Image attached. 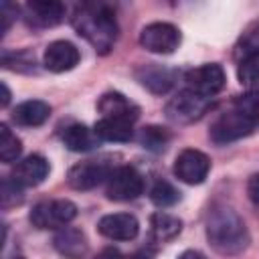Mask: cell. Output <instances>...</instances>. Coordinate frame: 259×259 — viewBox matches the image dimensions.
Segmentation results:
<instances>
[{"label": "cell", "mask_w": 259, "mask_h": 259, "mask_svg": "<svg viewBox=\"0 0 259 259\" xmlns=\"http://www.w3.org/2000/svg\"><path fill=\"white\" fill-rule=\"evenodd\" d=\"M176 259H206L200 251H194V249H188V251H184V253H180Z\"/></svg>", "instance_id": "33"}, {"label": "cell", "mask_w": 259, "mask_h": 259, "mask_svg": "<svg viewBox=\"0 0 259 259\" xmlns=\"http://www.w3.org/2000/svg\"><path fill=\"white\" fill-rule=\"evenodd\" d=\"M255 127H257V125H255L251 119H247L241 111H237V109L231 105V109L223 111V113L212 121L208 136H210V140H212L214 144L223 146V144H229V142H235V140H241V138L249 136Z\"/></svg>", "instance_id": "6"}, {"label": "cell", "mask_w": 259, "mask_h": 259, "mask_svg": "<svg viewBox=\"0 0 259 259\" xmlns=\"http://www.w3.org/2000/svg\"><path fill=\"white\" fill-rule=\"evenodd\" d=\"M144 192V178L132 166H117L105 182V194L109 200L127 202Z\"/></svg>", "instance_id": "9"}, {"label": "cell", "mask_w": 259, "mask_h": 259, "mask_svg": "<svg viewBox=\"0 0 259 259\" xmlns=\"http://www.w3.org/2000/svg\"><path fill=\"white\" fill-rule=\"evenodd\" d=\"M2 67L8 71H16V73H34L36 71V59L30 51L22 49V51H4L2 53Z\"/></svg>", "instance_id": "22"}, {"label": "cell", "mask_w": 259, "mask_h": 259, "mask_svg": "<svg viewBox=\"0 0 259 259\" xmlns=\"http://www.w3.org/2000/svg\"><path fill=\"white\" fill-rule=\"evenodd\" d=\"M101 140L97 138V134L83 125V123H73L63 132V144L71 150V152H89L93 150Z\"/></svg>", "instance_id": "20"}, {"label": "cell", "mask_w": 259, "mask_h": 259, "mask_svg": "<svg viewBox=\"0 0 259 259\" xmlns=\"http://www.w3.org/2000/svg\"><path fill=\"white\" fill-rule=\"evenodd\" d=\"M18 14V6L16 4H10V2H2L0 4V18H2V34L10 28L14 16Z\"/></svg>", "instance_id": "30"}, {"label": "cell", "mask_w": 259, "mask_h": 259, "mask_svg": "<svg viewBox=\"0 0 259 259\" xmlns=\"http://www.w3.org/2000/svg\"><path fill=\"white\" fill-rule=\"evenodd\" d=\"M49 172H51L49 160L42 158L40 154H30V156H26L14 164L10 178L16 184H20L22 188L24 186H38L40 182H45Z\"/></svg>", "instance_id": "15"}, {"label": "cell", "mask_w": 259, "mask_h": 259, "mask_svg": "<svg viewBox=\"0 0 259 259\" xmlns=\"http://www.w3.org/2000/svg\"><path fill=\"white\" fill-rule=\"evenodd\" d=\"M71 24L99 55H107L119 34L115 12L101 2H83L73 10Z\"/></svg>", "instance_id": "2"}, {"label": "cell", "mask_w": 259, "mask_h": 259, "mask_svg": "<svg viewBox=\"0 0 259 259\" xmlns=\"http://www.w3.org/2000/svg\"><path fill=\"white\" fill-rule=\"evenodd\" d=\"M204 233L208 245L227 257L243 253L251 243V235L243 217L227 204L210 206L204 221Z\"/></svg>", "instance_id": "1"}, {"label": "cell", "mask_w": 259, "mask_h": 259, "mask_svg": "<svg viewBox=\"0 0 259 259\" xmlns=\"http://www.w3.org/2000/svg\"><path fill=\"white\" fill-rule=\"evenodd\" d=\"M93 132L103 142H130L134 136V123L123 121V119L101 117L95 121Z\"/></svg>", "instance_id": "19"}, {"label": "cell", "mask_w": 259, "mask_h": 259, "mask_svg": "<svg viewBox=\"0 0 259 259\" xmlns=\"http://www.w3.org/2000/svg\"><path fill=\"white\" fill-rule=\"evenodd\" d=\"M259 53V20L249 24L245 28V32L239 36L237 45H235V59L241 63L243 59L257 55Z\"/></svg>", "instance_id": "23"}, {"label": "cell", "mask_w": 259, "mask_h": 259, "mask_svg": "<svg viewBox=\"0 0 259 259\" xmlns=\"http://www.w3.org/2000/svg\"><path fill=\"white\" fill-rule=\"evenodd\" d=\"M55 249L65 259H83L87 255V237L77 227H63L53 237Z\"/></svg>", "instance_id": "17"}, {"label": "cell", "mask_w": 259, "mask_h": 259, "mask_svg": "<svg viewBox=\"0 0 259 259\" xmlns=\"http://www.w3.org/2000/svg\"><path fill=\"white\" fill-rule=\"evenodd\" d=\"M22 154V142L16 138V134L10 132L6 123H0V160L10 164L16 162Z\"/></svg>", "instance_id": "24"}, {"label": "cell", "mask_w": 259, "mask_h": 259, "mask_svg": "<svg viewBox=\"0 0 259 259\" xmlns=\"http://www.w3.org/2000/svg\"><path fill=\"white\" fill-rule=\"evenodd\" d=\"M176 77H178V73L174 69L164 67V65H158V63H146V65H140L136 69V79L148 91H152L156 95L168 93L174 87Z\"/></svg>", "instance_id": "14"}, {"label": "cell", "mask_w": 259, "mask_h": 259, "mask_svg": "<svg viewBox=\"0 0 259 259\" xmlns=\"http://www.w3.org/2000/svg\"><path fill=\"white\" fill-rule=\"evenodd\" d=\"M0 198H2V208H10V206L20 204L22 198H24L22 196V186L16 184L10 176H6L2 180V194H0Z\"/></svg>", "instance_id": "28"}, {"label": "cell", "mask_w": 259, "mask_h": 259, "mask_svg": "<svg viewBox=\"0 0 259 259\" xmlns=\"http://www.w3.org/2000/svg\"><path fill=\"white\" fill-rule=\"evenodd\" d=\"M210 101L212 99L200 97L184 87L166 103V115L176 123H192L208 111Z\"/></svg>", "instance_id": "8"}, {"label": "cell", "mask_w": 259, "mask_h": 259, "mask_svg": "<svg viewBox=\"0 0 259 259\" xmlns=\"http://www.w3.org/2000/svg\"><path fill=\"white\" fill-rule=\"evenodd\" d=\"M24 20L32 28H53L65 20V4L57 0H30L24 4Z\"/></svg>", "instance_id": "11"}, {"label": "cell", "mask_w": 259, "mask_h": 259, "mask_svg": "<svg viewBox=\"0 0 259 259\" xmlns=\"http://www.w3.org/2000/svg\"><path fill=\"white\" fill-rule=\"evenodd\" d=\"M172 170L180 182L194 186L206 180L210 172V158L196 148H186L176 156Z\"/></svg>", "instance_id": "10"}, {"label": "cell", "mask_w": 259, "mask_h": 259, "mask_svg": "<svg viewBox=\"0 0 259 259\" xmlns=\"http://www.w3.org/2000/svg\"><path fill=\"white\" fill-rule=\"evenodd\" d=\"M184 83H186V89H190L192 93L212 99L219 91H223V87L227 83V75L219 63H206V65L186 71Z\"/></svg>", "instance_id": "5"}, {"label": "cell", "mask_w": 259, "mask_h": 259, "mask_svg": "<svg viewBox=\"0 0 259 259\" xmlns=\"http://www.w3.org/2000/svg\"><path fill=\"white\" fill-rule=\"evenodd\" d=\"M79 49L69 40H53L47 45L42 55V65L51 73H65L79 65Z\"/></svg>", "instance_id": "13"}, {"label": "cell", "mask_w": 259, "mask_h": 259, "mask_svg": "<svg viewBox=\"0 0 259 259\" xmlns=\"http://www.w3.org/2000/svg\"><path fill=\"white\" fill-rule=\"evenodd\" d=\"M247 194L255 206H259V174H253L247 182Z\"/></svg>", "instance_id": "31"}, {"label": "cell", "mask_w": 259, "mask_h": 259, "mask_svg": "<svg viewBox=\"0 0 259 259\" xmlns=\"http://www.w3.org/2000/svg\"><path fill=\"white\" fill-rule=\"evenodd\" d=\"M97 231L111 241H132L140 233V223L130 212H111L99 219Z\"/></svg>", "instance_id": "12"}, {"label": "cell", "mask_w": 259, "mask_h": 259, "mask_svg": "<svg viewBox=\"0 0 259 259\" xmlns=\"http://www.w3.org/2000/svg\"><path fill=\"white\" fill-rule=\"evenodd\" d=\"M117 166L113 164L111 156H99V158H89L83 162H77L71 166L67 174V182L75 190H91L103 182L109 180Z\"/></svg>", "instance_id": "3"}, {"label": "cell", "mask_w": 259, "mask_h": 259, "mask_svg": "<svg viewBox=\"0 0 259 259\" xmlns=\"http://www.w3.org/2000/svg\"><path fill=\"white\" fill-rule=\"evenodd\" d=\"M233 107L237 111H241L247 119H251L255 125H259V89L257 91H249L245 95H239L233 101Z\"/></svg>", "instance_id": "27"}, {"label": "cell", "mask_w": 259, "mask_h": 259, "mask_svg": "<svg viewBox=\"0 0 259 259\" xmlns=\"http://www.w3.org/2000/svg\"><path fill=\"white\" fill-rule=\"evenodd\" d=\"M237 77H239V81L245 83V85L259 81V53H257V55H251V57H247V59H243V61L239 63Z\"/></svg>", "instance_id": "29"}, {"label": "cell", "mask_w": 259, "mask_h": 259, "mask_svg": "<svg viewBox=\"0 0 259 259\" xmlns=\"http://www.w3.org/2000/svg\"><path fill=\"white\" fill-rule=\"evenodd\" d=\"M77 217V204L67 198L40 200L32 206L28 221L36 229H63Z\"/></svg>", "instance_id": "4"}, {"label": "cell", "mask_w": 259, "mask_h": 259, "mask_svg": "<svg viewBox=\"0 0 259 259\" xmlns=\"http://www.w3.org/2000/svg\"><path fill=\"white\" fill-rule=\"evenodd\" d=\"M150 200L156 206L166 208V206H172L180 200V190L176 186H172L168 180H156L154 186L150 188Z\"/></svg>", "instance_id": "25"}, {"label": "cell", "mask_w": 259, "mask_h": 259, "mask_svg": "<svg viewBox=\"0 0 259 259\" xmlns=\"http://www.w3.org/2000/svg\"><path fill=\"white\" fill-rule=\"evenodd\" d=\"M0 89H2V101H0V105H2V107H6V105H8V101H10V89H8V85H6V83H0Z\"/></svg>", "instance_id": "34"}, {"label": "cell", "mask_w": 259, "mask_h": 259, "mask_svg": "<svg viewBox=\"0 0 259 259\" xmlns=\"http://www.w3.org/2000/svg\"><path fill=\"white\" fill-rule=\"evenodd\" d=\"M182 34L170 22H150L140 32V45L156 55H170L180 47Z\"/></svg>", "instance_id": "7"}, {"label": "cell", "mask_w": 259, "mask_h": 259, "mask_svg": "<svg viewBox=\"0 0 259 259\" xmlns=\"http://www.w3.org/2000/svg\"><path fill=\"white\" fill-rule=\"evenodd\" d=\"M127 259H150V255H148V253H146V255H144V253H138V255H134V257H127Z\"/></svg>", "instance_id": "35"}, {"label": "cell", "mask_w": 259, "mask_h": 259, "mask_svg": "<svg viewBox=\"0 0 259 259\" xmlns=\"http://www.w3.org/2000/svg\"><path fill=\"white\" fill-rule=\"evenodd\" d=\"M97 109L101 113V117H111V119H123L134 123L140 115V107L130 101L125 95L117 93V91H109L103 93L97 101Z\"/></svg>", "instance_id": "16"}, {"label": "cell", "mask_w": 259, "mask_h": 259, "mask_svg": "<svg viewBox=\"0 0 259 259\" xmlns=\"http://www.w3.org/2000/svg\"><path fill=\"white\" fill-rule=\"evenodd\" d=\"M150 231H152V239L156 243H168L172 239H176L182 231V221L174 214L168 212H154L150 217Z\"/></svg>", "instance_id": "21"}, {"label": "cell", "mask_w": 259, "mask_h": 259, "mask_svg": "<svg viewBox=\"0 0 259 259\" xmlns=\"http://www.w3.org/2000/svg\"><path fill=\"white\" fill-rule=\"evenodd\" d=\"M97 259H127V257H123L117 249H111V247H109V249H103Z\"/></svg>", "instance_id": "32"}, {"label": "cell", "mask_w": 259, "mask_h": 259, "mask_svg": "<svg viewBox=\"0 0 259 259\" xmlns=\"http://www.w3.org/2000/svg\"><path fill=\"white\" fill-rule=\"evenodd\" d=\"M51 115V105L40 99H28L14 107L12 121L22 127H36L42 125Z\"/></svg>", "instance_id": "18"}, {"label": "cell", "mask_w": 259, "mask_h": 259, "mask_svg": "<svg viewBox=\"0 0 259 259\" xmlns=\"http://www.w3.org/2000/svg\"><path fill=\"white\" fill-rule=\"evenodd\" d=\"M168 142H170V134L160 125H148L140 134V144L152 152H162Z\"/></svg>", "instance_id": "26"}]
</instances>
